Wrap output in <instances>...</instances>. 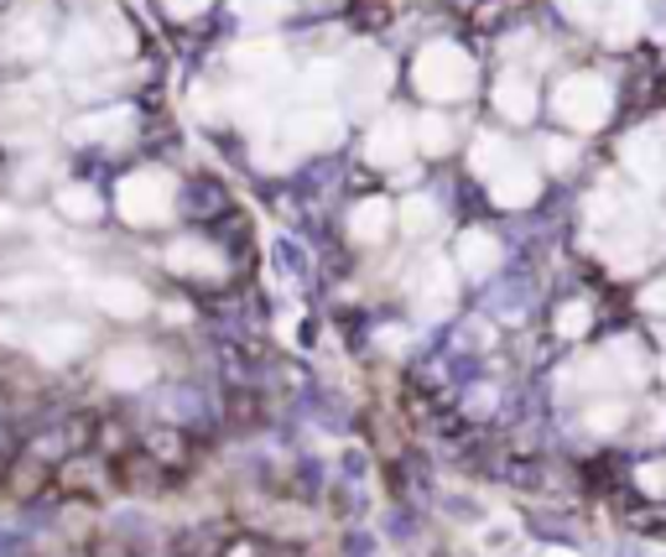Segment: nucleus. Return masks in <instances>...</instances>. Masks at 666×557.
<instances>
[{
    "instance_id": "1",
    "label": "nucleus",
    "mask_w": 666,
    "mask_h": 557,
    "mask_svg": "<svg viewBox=\"0 0 666 557\" xmlns=\"http://www.w3.org/2000/svg\"><path fill=\"white\" fill-rule=\"evenodd\" d=\"M0 479H5V454H0Z\"/></svg>"
},
{
    "instance_id": "2",
    "label": "nucleus",
    "mask_w": 666,
    "mask_h": 557,
    "mask_svg": "<svg viewBox=\"0 0 666 557\" xmlns=\"http://www.w3.org/2000/svg\"><path fill=\"white\" fill-rule=\"evenodd\" d=\"M11 557H32V553H11Z\"/></svg>"
}]
</instances>
